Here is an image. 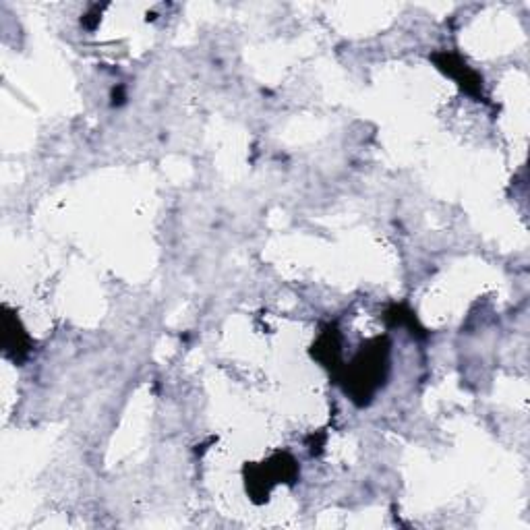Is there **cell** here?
<instances>
[{
    "mask_svg": "<svg viewBox=\"0 0 530 530\" xmlns=\"http://www.w3.org/2000/svg\"><path fill=\"white\" fill-rule=\"evenodd\" d=\"M390 338L375 336L367 340L348 365H342L332 377L350 402L363 408L369 406L375 394L386 386L390 375Z\"/></svg>",
    "mask_w": 530,
    "mask_h": 530,
    "instance_id": "6da1fadb",
    "label": "cell"
},
{
    "mask_svg": "<svg viewBox=\"0 0 530 530\" xmlns=\"http://www.w3.org/2000/svg\"><path fill=\"white\" fill-rule=\"evenodd\" d=\"M301 475V466L292 454L276 452L272 458L247 464L243 470L245 487L253 504H265L270 499V493L278 485H294Z\"/></svg>",
    "mask_w": 530,
    "mask_h": 530,
    "instance_id": "7a4b0ae2",
    "label": "cell"
},
{
    "mask_svg": "<svg viewBox=\"0 0 530 530\" xmlns=\"http://www.w3.org/2000/svg\"><path fill=\"white\" fill-rule=\"evenodd\" d=\"M431 61L435 63V67L441 73L452 77L466 96H470L477 102L489 104V100L485 96V90H483V87H485L483 77L473 67H468L466 61H462V58L456 52H446V50L444 52H433Z\"/></svg>",
    "mask_w": 530,
    "mask_h": 530,
    "instance_id": "3957f363",
    "label": "cell"
},
{
    "mask_svg": "<svg viewBox=\"0 0 530 530\" xmlns=\"http://www.w3.org/2000/svg\"><path fill=\"white\" fill-rule=\"evenodd\" d=\"M34 348V340L29 338L27 330L21 326V321L15 313L5 309L3 317V352L5 357L11 359L13 363H23L29 352Z\"/></svg>",
    "mask_w": 530,
    "mask_h": 530,
    "instance_id": "277c9868",
    "label": "cell"
},
{
    "mask_svg": "<svg viewBox=\"0 0 530 530\" xmlns=\"http://www.w3.org/2000/svg\"><path fill=\"white\" fill-rule=\"evenodd\" d=\"M342 334L338 326L330 323V326L323 328V332L317 336L313 348H311V357L323 367L328 369L332 375L344 365L342 361Z\"/></svg>",
    "mask_w": 530,
    "mask_h": 530,
    "instance_id": "5b68a950",
    "label": "cell"
},
{
    "mask_svg": "<svg viewBox=\"0 0 530 530\" xmlns=\"http://www.w3.org/2000/svg\"><path fill=\"white\" fill-rule=\"evenodd\" d=\"M384 319L388 321V326H392V328H406V330H410V334L425 336V330H423V326L417 319V313L410 311L406 305H392L386 311Z\"/></svg>",
    "mask_w": 530,
    "mask_h": 530,
    "instance_id": "8992f818",
    "label": "cell"
}]
</instances>
